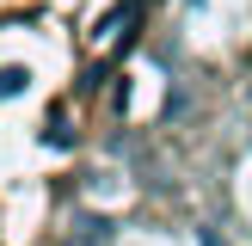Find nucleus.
Wrapping results in <instances>:
<instances>
[{
    "label": "nucleus",
    "instance_id": "f257e3e1",
    "mask_svg": "<svg viewBox=\"0 0 252 246\" xmlns=\"http://www.w3.org/2000/svg\"><path fill=\"white\" fill-rule=\"evenodd\" d=\"M142 6H148V0H123V6H111L105 19H98V37H117V31L129 37V25L142 19Z\"/></svg>",
    "mask_w": 252,
    "mask_h": 246
},
{
    "label": "nucleus",
    "instance_id": "f03ea898",
    "mask_svg": "<svg viewBox=\"0 0 252 246\" xmlns=\"http://www.w3.org/2000/svg\"><path fill=\"white\" fill-rule=\"evenodd\" d=\"M31 86V68H0V98H19Z\"/></svg>",
    "mask_w": 252,
    "mask_h": 246
},
{
    "label": "nucleus",
    "instance_id": "7ed1b4c3",
    "mask_svg": "<svg viewBox=\"0 0 252 246\" xmlns=\"http://www.w3.org/2000/svg\"><path fill=\"white\" fill-rule=\"evenodd\" d=\"M43 142H49V148H68V117H62V111H49V129H43Z\"/></svg>",
    "mask_w": 252,
    "mask_h": 246
},
{
    "label": "nucleus",
    "instance_id": "20e7f679",
    "mask_svg": "<svg viewBox=\"0 0 252 246\" xmlns=\"http://www.w3.org/2000/svg\"><path fill=\"white\" fill-rule=\"evenodd\" d=\"M203 246H228V240H216V234H209V228H203Z\"/></svg>",
    "mask_w": 252,
    "mask_h": 246
}]
</instances>
